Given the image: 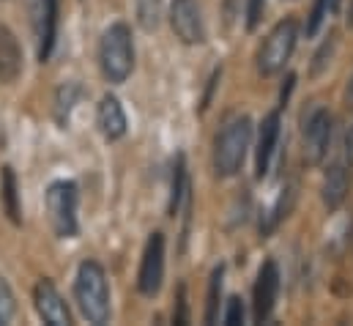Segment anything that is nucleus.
Returning a JSON list of instances; mask_svg holds the SVG:
<instances>
[{
    "label": "nucleus",
    "mask_w": 353,
    "mask_h": 326,
    "mask_svg": "<svg viewBox=\"0 0 353 326\" xmlns=\"http://www.w3.org/2000/svg\"><path fill=\"white\" fill-rule=\"evenodd\" d=\"M74 299L83 318L93 326L110 321V285L99 260H83L74 277Z\"/></svg>",
    "instance_id": "f257e3e1"
},
{
    "label": "nucleus",
    "mask_w": 353,
    "mask_h": 326,
    "mask_svg": "<svg viewBox=\"0 0 353 326\" xmlns=\"http://www.w3.org/2000/svg\"><path fill=\"white\" fill-rule=\"evenodd\" d=\"M99 66L104 80L123 85L134 69V41L126 22H112L99 41Z\"/></svg>",
    "instance_id": "f03ea898"
},
{
    "label": "nucleus",
    "mask_w": 353,
    "mask_h": 326,
    "mask_svg": "<svg viewBox=\"0 0 353 326\" xmlns=\"http://www.w3.org/2000/svg\"><path fill=\"white\" fill-rule=\"evenodd\" d=\"M252 143V121L247 115H239L225 124V129L216 135L214 143V170L222 178H230L241 170Z\"/></svg>",
    "instance_id": "7ed1b4c3"
},
{
    "label": "nucleus",
    "mask_w": 353,
    "mask_h": 326,
    "mask_svg": "<svg viewBox=\"0 0 353 326\" xmlns=\"http://www.w3.org/2000/svg\"><path fill=\"white\" fill-rule=\"evenodd\" d=\"M44 203H47V217L50 225L55 231L58 239H74L80 233V220H77V209H80V186L74 181H52L44 192Z\"/></svg>",
    "instance_id": "20e7f679"
},
{
    "label": "nucleus",
    "mask_w": 353,
    "mask_h": 326,
    "mask_svg": "<svg viewBox=\"0 0 353 326\" xmlns=\"http://www.w3.org/2000/svg\"><path fill=\"white\" fill-rule=\"evenodd\" d=\"M296 39H299V28H296V19L290 17L271 28V33L265 36V41L258 50V72L263 77H271L285 69V64L296 50Z\"/></svg>",
    "instance_id": "39448f33"
},
{
    "label": "nucleus",
    "mask_w": 353,
    "mask_h": 326,
    "mask_svg": "<svg viewBox=\"0 0 353 326\" xmlns=\"http://www.w3.org/2000/svg\"><path fill=\"white\" fill-rule=\"evenodd\" d=\"M58 11L61 0H28V14H30V28L36 36V55L41 64L50 61L58 39Z\"/></svg>",
    "instance_id": "423d86ee"
},
{
    "label": "nucleus",
    "mask_w": 353,
    "mask_h": 326,
    "mask_svg": "<svg viewBox=\"0 0 353 326\" xmlns=\"http://www.w3.org/2000/svg\"><path fill=\"white\" fill-rule=\"evenodd\" d=\"M165 282V233H151L145 249H143V260H140V271H137V291L148 299H154L162 291Z\"/></svg>",
    "instance_id": "0eeeda50"
},
{
    "label": "nucleus",
    "mask_w": 353,
    "mask_h": 326,
    "mask_svg": "<svg viewBox=\"0 0 353 326\" xmlns=\"http://www.w3.org/2000/svg\"><path fill=\"white\" fill-rule=\"evenodd\" d=\"M329 143H332V113L318 107L304 124V162L312 167L323 162L329 154Z\"/></svg>",
    "instance_id": "6e6552de"
},
{
    "label": "nucleus",
    "mask_w": 353,
    "mask_h": 326,
    "mask_svg": "<svg viewBox=\"0 0 353 326\" xmlns=\"http://www.w3.org/2000/svg\"><path fill=\"white\" fill-rule=\"evenodd\" d=\"M33 305H36V313L44 324L50 326H72V313H69V305L63 302L61 291L55 288L52 280L41 277L33 288Z\"/></svg>",
    "instance_id": "1a4fd4ad"
},
{
    "label": "nucleus",
    "mask_w": 353,
    "mask_h": 326,
    "mask_svg": "<svg viewBox=\"0 0 353 326\" xmlns=\"http://www.w3.org/2000/svg\"><path fill=\"white\" fill-rule=\"evenodd\" d=\"M170 28H173V33L183 44L205 41L200 3L197 0H173V6H170Z\"/></svg>",
    "instance_id": "9d476101"
},
{
    "label": "nucleus",
    "mask_w": 353,
    "mask_h": 326,
    "mask_svg": "<svg viewBox=\"0 0 353 326\" xmlns=\"http://www.w3.org/2000/svg\"><path fill=\"white\" fill-rule=\"evenodd\" d=\"M279 296V266L274 260H265L258 271V282L252 291V316L258 324H263L265 318L271 316L274 305Z\"/></svg>",
    "instance_id": "9b49d317"
},
{
    "label": "nucleus",
    "mask_w": 353,
    "mask_h": 326,
    "mask_svg": "<svg viewBox=\"0 0 353 326\" xmlns=\"http://www.w3.org/2000/svg\"><path fill=\"white\" fill-rule=\"evenodd\" d=\"M96 126H99V132H101V137L107 143H115V140H121L126 135L129 121H126V113H123L118 96H112V93L101 96V102L96 107Z\"/></svg>",
    "instance_id": "f8f14e48"
},
{
    "label": "nucleus",
    "mask_w": 353,
    "mask_h": 326,
    "mask_svg": "<svg viewBox=\"0 0 353 326\" xmlns=\"http://www.w3.org/2000/svg\"><path fill=\"white\" fill-rule=\"evenodd\" d=\"M22 75V47L8 25H0V85H14Z\"/></svg>",
    "instance_id": "ddd939ff"
},
{
    "label": "nucleus",
    "mask_w": 353,
    "mask_h": 326,
    "mask_svg": "<svg viewBox=\"0 0 353 326\" xmlns=\"http://www.w3.org/2000/svg\"><path fill=\"white\" fill-rule=\"evenodd\" d=\"M279 135H282V118H279V110H271L261 124V137H258V151H255V175L258 178H263L268 173V164H271V157L276 151Z\"/></svg>",
    "instance_id": "4468645a"
},
{
    "label": "nucleus",
    "mask_w": 353,
    "mask_h": 326,
    "mask_svg": "<svg viewBox=\"0 0 353 326\" xmlns=\"http://www.w3.org/2000/svg\"><path fill=\"white\" fill-rule=\"evenodd\" d=\"M0 203L11 225H22V200H19V181L11 164L0 167Z\"/></svg>",
    "instance_id": "2eb2a0df"
},
{
    "label": "nucleus",
    "mask_w": 353,
    "mask_h": 326,
    "mask_svg": "<svg viewBox=\"0 0 353 326\" xmlns=\"http://www.w3.org/2000/svg\"><path fill=\"white\" fill-rule=\"evenodd\" d=\"M348 189H351V178H348V170L343 164H332L326 178H323V189H321V198L326 203V209H340L348 198Z\"/></svg>",
    "instance_id": "dca6fc26"
},
{
    "label": "nucleus",
    "mask_w": 353,
    "mask_h": 326,
    "mask_svg": "<svg viewBox=\"0 0 353 326\" xmlns=\"http://www.w3.org/2000/svg\"><path fill=\"white\" fill-rule=\"evenodd\" d=\"M189 198V178H186V164H183V154L176 157L173 164V181H170V203H168V214L176 217L181 211V203Z\"/></svg>",
    "instance_id": "f3484780"
},
{
    "label": "nucleus",
    "mask_w": 353,
    "mask_h": 326,
    "mask_svg": "<svg viewBox=\"0 0 353 326\" xmlns=\"http://www.w3.org/2000/svg\"><path fill=\"white\" fill-rule=\"evenodd\" d=\"M80 93H83V88H80L77 82H63V85L58 88V93H55V121H58L61 126L69 124L72 110H74Z\"/></svg>",
    "instance_id": "a211bd4d"
},
{
    "label": "nucleus",
    "mask_w": 353,
    "mask_h": 326,
    "mask_svg": "<svg viewBox=\"0 0 353 326\" xmlns=\"http://www.w3.org/2000/svg\"><path fill=\"white\" fill-rule=\"evenodd\" d=\"M134 14H137V25L145 33H154L162 22V0H134Z\"/></svg>",
    "instance_id": "6ab92c4d"
},
{
    "label": "nucleus",
    "mask_w": 353,
    "mask_h": 326,
    "mask_svg": "<svg viewBox=\"0 0 353 326\" xmlns=\"http://www.w3.org/2000/svg\"><path fill=\"white\" fill-rule=\"evenodd\" d=\"M334 6H337V0H315L312 3V11L307 14V28H304L307 30V39H315L323 30V25L332 17Z\"/></svg>",
    "instance_id": "aec40b11"
},
{
    "label": "nucleus",
    "mask_w": 353,
    "mask_h": 326,
    "mask_svg": "<svg viewBox=\"0 0 353 326\" xmlns=\"http://www.w3.org/2000/svg\"><path fill=\"white\" fill-rule=\"evenodd\" d=\"M222 277H225V266H216L208 282V302H205V324H216L219 318V296H222Z\"/></svg>",
    "instance_id": "412c9836"
},
{
    "label": "nucleus",
    "mask_w": 353,
    "mask_h": 326,
    "mask_svg": "<svg viewBox=\"0 0 353 326\" xmlns=\"http://www.w3.org/2000/svg\"><path fill=\"white\" fill-rule=\"evenodd\" d=\"M17 313V299H14V291L11 285L6 282V277H0V324H8Z\"/></svg>",
    "instance_id": "4be33fe9"
},
{
    "label": "nucleus",
    "mask_w": 353,
    "mask_h": 326,
    "mask_svg": "<svg viewBox=\"0 0 353 326\" xmlns=\"http://www.w3.org/2000/svg\"><path fill=\"white\" fill-rule=\"evenodd\" d=\"M222 321L228 326L244 324V307H241V299H239V296H230V299H228V307H225Z\"/></svg>",
    "instance_id": "5701e85b"
},
{
    "label": "nucleus",
    "mask_w": 353,
    "mask_h": 326,
    "mask_svg": "<svg viewBox=\"0 0 353 326\" xmlns=\"http://www.w3.org/2000/svg\"><path fill=\"white\" fill-rule=\"evenodd\" d=\"M265 0H247V30H255L263 19Z\"/></svg>",
    "instance_id": "b1692460"
},
{
    "label": "nucleus",
    "mask_w": 353,
    "mask_h": 326,
    "mask_svg": "<svg viewBox=\"0 0 353 326\" xmlns=\"http://www.w3.org/2000/svg\"><path fill=\"white\" fill-rule=\"evenodd\" d=\"M332 47H334V36H332V41H326V44H323V50L315 55V64H312V75H321V72L329 66V61H326V58H332Z\"/></svg>",
    "instance_id": "393cba45"
},
{
    "label": "nucleus",
    "mask_w": 353,
    "mask_h": 326,
    "mask_svg": "<svg viewBox=\"0 0 353 326\" xmlns=\"http://www.w3.org/2000/svg\"><path fill=\"white\" fill-rule=\"evenodd\" d=\"M176 324H186L189 321V313H186V288L178 285V313L173 316Z\"/></svg>",
    "instance_id": "a878e982"
},
{
    "label": "nucleus",
    "mask_w": 353,
    "mask_h": 326,
    "mask_svg": "<svg viewBox=\"0 0 353 326\" xmlns=\"http://www.w3.org/2000/svg\"><path fill=\"white\" fill-rule=\"evenodd\" d=\"M345 160L353 167V126L348 129V135H345Z\"/></svg>",
    "instance_id": "bb28decb"
},
{
    "label": "nucleus",
    "mask_w": 353,
    "mask_h": 326,
    "mask_svg": "<svg viewBox=\"0 0 353 326\" xmlns=\"http://www.w3.org/2000/svg\"><path fill=\"white\" fill-rule=\"evenodd\" d=\"M345 102H348V107H353V75L348 80V88H345Z\"/></svg>",
    "instance_id": "cd10ccee"
},
{
    "label": "nucleus",
    "mask_w": 353,
    "mask_h": 326,
    "mask_svg": "<svg viewBox=\"0 0 353 326\" xmlns=\"http://www.w3.org/2000/svg\"><path fill=\"white\" fill-rule=\"evenodd\" d=\"M348 25L353 28V3H351V14H348Z\"/></svg>",
    "instance_id": "c85d7f7f"
}]
</instances>
